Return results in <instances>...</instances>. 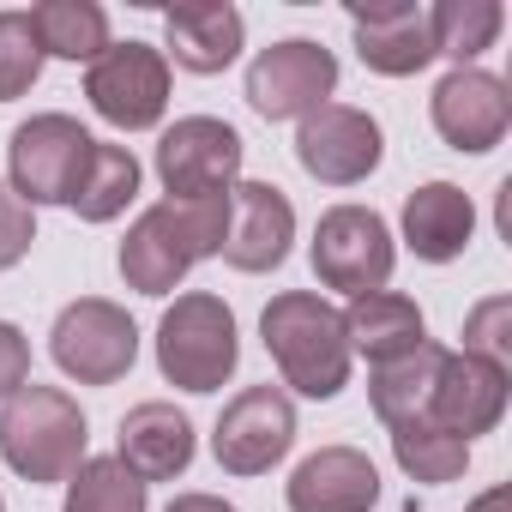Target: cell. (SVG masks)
<instances>
[{
	"instance_id": "cell-1",
	"label": "cell",
	"mask_w": 512,
	"mask_h": 512,
	"mask_svg": "<svg viewBox=\"0 0 512 512\" xmlns=\"http://www.w3.org/2000/svg\"><path fill=\"white\" fill-rule=\"evenodd\" d=\"M223 229H229V193L223 199H163V205L139 211L115 266H121L127 290L169 296L199 260L223 253Z\"/></svg>"
},
{
	"instance_id": "cell-2",
	"label": "cell",
	"mask_w": 512,
	"mask_h": 512,
	"mask_svg": "<svg viewBox=\"0 0 512 512\" xmlns=\"http://www.w3.org/2000/svg\"><path fill=\"white\" fill-rule=\"evenodd\" d=\"M260 338H266V356L278 362L284 386H296L302 398H338L350 386L344 314L326 296H314V290L272 296L260 314Z\"/></svg>"
},
{
	"instance_id": "cell-3",
	"label": "cell",
	"mask_w": 512,
	"mask_h": 512,
	"mask_svg": "<svg viewBox=\"0 0 512 512\" xmlns=\"http://www.w3.org/2000/svg\"><path fill=\"white\" fill-rule=\"evenodd\" d=\"M85 440H91L85 410L61 386L25 380L7 404H0V458H7L31 488L67 482L85 464Z\"/></svg>"
},
{
	"instance_id": "cell-4",
	"label": "cell",
	"mask_w": 512,
	"mask_h": 512,
	"mask_svg": "<svg viewBox=\"0 0 512 512\" xmlns=\"http://www.w3.org/2000/svg\"><path fill=\"white\" fill-rule=\"evenodd\" d=\"M241 362V332L223 296L211 290H187L169 302V314L157 320V368L169 386L181 392H217Z\"/></svg>"
},
{
	"instance_id": "cell-5",
	"label": "cell",
	"mask_w": 512,
	"mask_h": 512,
	"mask_svg": "<svg viewBox=\"0 0 512 512\" xmlns=\"http://www.w3.org/2000/svg\"><path fill=\"white\" fill-rule=\"evenodd\" d=\"M97 139L73 121V115H31L25 127H13L7 145V187L37 211V205H73L85 169H91Z\"/></svg>"
},
{
	"instance_id": "cell-6",
	"label": "cell",
	"mask_w": 512,
	"mask_h": 512,
	"mask_svg": "<svg viewBox=\"0 0 512 512\" xmlns=\"http://www.w3.org/2000/svg\"><path fill=\"white\" fill-rule=\"evenodd\" d=\"M49 350H55V368L79 386H115L133 362H139V326L127 308L103 302V296H79L55 314V332H49Z\"/></svg>"
},
{
	"instance_id": "cell-7",
	"label": "cell",
	"mask_w": 512,
	"mask_h": 512,
	"mask_svg": "<svg viewBox=\"0 0 512 512\" xmlns=\"http://www.w3.org/2000/svg\"><path fill=\"white\" fill-rule=\"evenodd\" d=\"M314 278L326 290H344V296H368V290H386L392 266H398V247H392V229L374 205H332L314 229Z\"/></svg>"
},
{
	"instance_id": "cell-8",
	"label": "cell",
	"mask_w": 512,
	"mask_h": 512,
	"mask_svg": "<svg viewBox=\"0 0 512 512\" xmlns=\"http://www.w3.org/2000/svg\"><path fill=\"white\" fill-rule=\"evenodd\" d=\"M85 97H91V109L109 121V127H121V133H145V127H157L163 121V109H169V61H163V49H151V43H109L97 61H91V73H85Z\"/></svg>"
},
{
	"instance_id": "cell-9",
	"label": "cell",
	"mask_w": 512,
	"mask_h": 512,
	"mask_svg": "<svg viewBox=\"0 0 512 512\" xmlns=\"http://www.w3.org/2000/svg\"><path fill=\"white\" fill-rule=\"evenodd\" d=\"M241 133L217 115H187L157 139V181L169 199H223L241 175Z\"/></svg>"
},
{
	"instance_id": "cell-10",
	"label": "cell",
	"mask_w": 512,
	"mask_h": 512,
	"mask_svg": "<svg viewBox=\"0 0 512 512\" xmlns=\"http://www.w3.org/2000/svg\"><path fill=\"white\" fill-rule=\"evenodd\" d=\"M332 91H338V55L326 43H308V37L272 43V49L253 55V67H247V103H253V115H266V121H302Z\"/></svg>"
},
{
	"instance_id": "cell-11",
	"label": "cell",
	"mask_w": 512,
	"mask_h": 512,
	"mask_svg": "<svg viewBox=\"0 0 512 512\" xmlns=\"http://www.w3.org/2000/svg\"><path fill=\"white\" fill-rule=\"evenodd\" d=\"M290 446H296V404L278 386L235 392L211 428V452L229 476H266Z\"/></svg>"
},
{
	"instance_id": "cell-12",
	"label": "cell",
	"mask_w": 512,
	"mask_h": 512,
	"mask_svg": "<svg viewBox=\"0 0 512 512\" xmlns=\"http://www.w3.org/2000/svg\"><path fill=\"white\" fill-rule=\"evenodd\" d=\"M386 157V133L368 109L356 103H320L314 115H302L296 127V163L326 181V187H356L380 169Z\"/></svg>"
},
{
	"instance_id": "cell-13",
	"label": "cell",
	"mask_w": 512,
	"mask_h": 512,
	"mask_svg": "<svg viewBox=\"0 0 512 512\" xmlns=\"http://www.w3.org/2000/svg\"><path fill=\"white\" fill-rule=\"evenodd\" d=\"M296 241V205L272 181H241L229 187V229H223V260L247 278L278 272Z\"/></svg>"
},
{
	"instance_id": "cell-14",
	"label": "cell",
	"mask_w": 512,
	"mask_h": 512,
	"mask_svg": "<svg viewBox=\"0 0 512 512\" xmlns=\"http://www.w3.org/2000/svg\"><path fill=\"white\" fill-rule=\"evenodd\" d=\"M434 133L452 145V151H464V157H482V151H494L500 139H506V127H512V97H506V85L494 79V73H482V67H452L440 85H434Z\"/></svg>"
},
{
	"instance_id": "cell-15",
	"label": "cell",
	"mask_w": 512,
	"mask_h": 512,
	"mask_svg": "<svg viewBox=\"0 0 512 512\" xmlns=\"http://www.w3.org/2000/svg\"><path fill=\"white\" fill-rule=\"evenodd\" d=\"M506 392H512V374H506L500 362H482V356H470V350H446L440 380H434L428 422H440V428L458 434V440H476V434L500 428Z\"/></svg>"
},
{
	"instance_id": "cell-16",
	"label": "cell",
	"mask_w": 512,
	"mask_h": 512,
	"mask_svg": "<svg viewBox=\"0 0 512 512\" xmlns=\"http://www.w3.org/2000/svg\"><path fill=\"white\" fill-rule=\"evenodd\" d=\"M356 25V55L368 73L380 79H410L434 61V31H428V7L410 0H374V7H350Z\"/></svg>"
},
{
	"instance_id": "cell-17",
	"label": "cell",
	"mask_w": 512,
	"mask_h": 512,
	"mask_svg": "<svg viewBox=\"0 0 512 512\" xmlns=\"http://www.w3.org/2000/svg\"><path fill=\"white\" fill-rule=\"evenodd\" d=\"M290 512H368L380 500V470L356 446H320L284 482Z\"/></svg>"
},
{
	"instance_id": "cell-18",
	"label": "cell",
	"mask_w": 512,
	"mask_h": 512,
	"mask_svg": "<svg viewBox=\"0 0 512 512\" xmlns=\"http://www.w3.org/2000/svg\"><path fill=\"white\" fill-rule=\"evenodd\" d=\"M115 464L139 482H175L187 464H193V422L151 398V404H133L121 416V440H115Z\"/></svg>"
},
{
	"instance_id": "cell-19",
	"label": "cell",
	"mask_w": 512,
	"mask_h": 512,
	"mask_svg": "<svg viewBox=\"0 0 512 512\" xmlns=\"http://www.w3.org/2000/svg\"><path fill=\"white\" fill-rule=\"evenodd\" d=\"M241 37H247V25L229 0H181V7L163 13V43L181 73H223L241 55Z\"/></svg>"
},
{
	"instance_id": "cell-20",
	"label": "cell",
	"mask_w": 512,
	"mask_h": 512,
	"mask_svg": "<svg viewBox=\"0 0 512 512\" xmlns=\"http://www.w3.org/2000/svg\"><path fill=\"white\" fill-rule=\"evenodd\" d=\"M344 338H350V356H368L374 368L410 356L428 344V320L410 296L398 290H368V296H350L344 308Z\"/></svg>"
},
{
	"instance_id": "cell-21",
	"label": "cell",
	"mask_w": 512,
	"mask_h": 512,
	"mask_svg": "<svg viewBox=\"0 0 512 512\" xmlns=\"http://www.w3.org/2000/svg\"><path fill=\"white\" fill-rule=\"evenodd\" d=\"M470 235H476V205H470L464 187H452V181H422V187L404 199V241H410L416 260L446 266V260H458V253L470 247Z\"/></svg>"
},
{
	"instance_id": "cell-22",
	"label": "cell",
	"mask_w": 512,
	"mask_h": 512,
	"mask_svg": "<svg viewBox=\"0 0 512 512\" xmlns=\"http://www.w3.org/2000/svg\"><path fill=\"white\" fill-rule=\"evenodd\" d=\"M440 362H446V350H440V344H422V350H410V356L374 368V380H368V404H374V416H380L386 428L428 416V404H434V380H440Z\"/></svg>"
},
{
	"instance_id": "cell-23",
	"label": "cell",
	"mask_w": 512,
	"mask_h": 512,
	"mask_svg": "<svg viewBox=\"0 0 512 512\" xmlns=\"http://www.w3.org/2000/svg\"><path fill=\"white\" fill-rule=\"evenodd\" d=\"M31 31L43 55L61 61H97L109 49V13L97 0H43V7H31Z\"/></svg>"
},
{
	"instance_id": "cell-24",
	"label": "cell",
	"mask_w": 512,
	"mask_h": 512,
	"mask_svg": "<svg viewBox=\"0 0 512 512\" xmlns=\"http://www.w3.org/2000/svg\"><path fill=\"white\" fill-rule=\"evenodd\" d=\"M392 458H398V470H404L410 482L440 488V482H458V476H464L470 440H458V434H446L440 422L416 416V422H398V428H392Z\"/></svg>"
},
{
	"instance_id": "cell-25",
	"label": "cell",
	"mask_w": 512,
	"mask_h": 512,
	"mask_svg": "<svg viewBox=\"0 0 512 512\" xmlns=\"http://www.w3.org/2000/svg\"><path fill=\"white\" fill-rule=\"evenodd\" d=\"M506 13L500 0H440V7H428V31H434V61H458L470 67L482 49H494Z\"/></svg>"
},
{
	"instance_id": "cell-26",
	"label": "cell",
	"mask_w": 512,
	"mask_h": 512,
	"mask_svg": "<svg viewBox=\"0 0 512 512\" xmlns=\"http://www.w3.org/2000/svg\"><path fill=\"white\" fill-rule=\"evenodd\" d=\"M133 193H139V157H133L127 145H103V139H97L91 169H85V181H79V193H73V211H79L85 223H109V217H121V211L133 205Z\"/></svg>"
},
{
	"instance_id": "cell-27",
	"label": "cell",
	"mask_w": 512,
	"mask_h": 512,
	"mask_svg": "<svg viewBox=\"0 0 512 512\" xmlns=\"http://www.w3.org/2000/svg\"><path fill=\"white\" fill-rule=\"evenodd\" d=\"M61 512H145V482L127 476L115 458H85L67 476V506Z\"/></svg>"
},
{
	"instance_id": "cell-28",
	"label": "cell",
	"mask_w": 512,
	"mask_h": 512,
	"mask_svg": "<svg viewBox=\"0 0 512 512\" xmlns=\"http://www.w3.org/2000/svg\"><path fill=\"white\" fill-rule=\"evenodd\" d=\"M43 43L31 31V13H0V103L25 97L43 79Z\"/></svg>"
},
{
	"instance_id": "cell-29",
	"label": "cell",
	"mask_w": 512,
	"mask_h": 512,
	"mask_svg": "<svg viewBox=\"0 0 512 512\" xmlns=\"http://www.w3.org/2000/svg\"><path fill=\"white\" fill-rule=\"evenodd\" d=\"M464 350L470 356H482V362H512V302L506 296H494V302H482L470 320H464Z\"/></svg>"
},
{
	"instance_id": "cell-30",
	"label": "cell",
	"mask_w": 512,
	"mask_h": 512,
	"mask_svg": "<svg viewBox=\"0 0 512 512\" xmlns=\"http://www.w3.org/2000/svg\"><path fill=\"white\" fill-rule=\"evenodd\" d=\"M31 241H37V217H31V205L0 181V272H13L25 253H31Z\"/></svg>"
},
{
	"instance_id": "cell-31",
	"label": "cell",
	"mask_w": 512,
	"mask_h": 512,
	"mask_svg": "<svg viewBox=\"0 0 512 512\" xmlns=\"http://www.w3.org/2000/svg\"><path fill=\"white\" fill-rule=\"evenodd\" d=\"M25 380H31V338L13 320H0V404H7Z\"/></svg>"
},
{
	"instance_id": "cell-32",
	"label": "cell",
	"mask_w": 512,
	"mask_h": 512,
	"mask_svg": "<svg viewBox=\"0 0 512 512\" xmlns=\"http://www.w3.org/2000/svg\"><path fill=\"white\" fill-rule=\"evenodd\" d=\"M163 512H235L229 500H217V494H175Z\"/></svg>"
},
{
	"instance_id": "cell-33",
	"label": "cell",
	"mask_w": 512,
	"mask_h": 512,
	"mask_svg": "<svg viewBox=\"0 0 512 512\" xmlns=\"http://www.w3.org/2000/svg\"><path fill=\"white\" fill-rule=\"evenodd\" d=\"M506 506H512V494H506V488H488L482 500H470V512H506Z\"/></svg>"
},
{
	"instance_id": "cell-34",
	"label": "cell",
	"mask_w": 512,
	"mask_h": 512,
	"mask_svg": "<svg viewBox=\"0 0 512 512\" xmlns=\"http://www.w3.org/2000/svg\"><path fill=\"white\" fill-rule=\"evenodd\" d=\"M0 512H7V500H0Z\"/></svg>"
}]
</instances>
